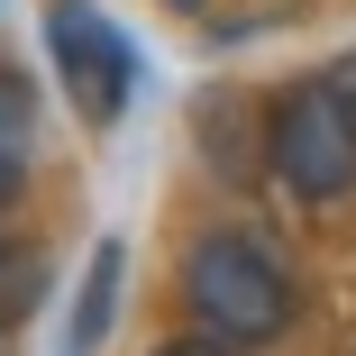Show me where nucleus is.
Segmentation results:
<instances>
[{"label":"nucleus","instance_id":"obj_2","mask_svg":"<svg viewBox=\"0 0 356 356\" xmlns=\"http://www.w3.org/2000/svg\"><path fill=\"white\" fill-rule=\"evenodd\" d=\"M265 174H283L293 201H347L356 192V110L347 92L320 83H283L265 110Z\"/></svg>","mask_w":356,"mask_h":356},{"label":"nucleus","instance_id":"obj_6","mask_svg":"<svg viewBox=\"0 0 356 356\" xmlns=\"http://www.w3.org/2000/svg\"><path fill=\"white\" fill-rule=\"evenodd\" d=\"M37 283H46V256L28 238H0V329L37 311Z\"/></svg>","mask_w":356,"mask_h":356},{"label":"nucleus","instance_id":"obj_5","mask_svg":"<svg viewBox=\"0 0 356 356\" xmlns=\"http://www.w3.org/2000/svg\"><path fill=\"white\" fill-rule=\"evenodd\" d=\"M110 302H119V238L92 247V274H83V302H74V329H64V356H92L110 338Z\"/></svg>","mask_w":356,"mask_h":356},{"label":"nucleus","instance_id":"obj_1","mask_svg":"<svg viewBox=\"0 0 356 356\" xmlns=\"http://www.w3.org/2000/svg\"><path fill=\"white\" fill-rule=\"evenodd\" d=\"M183 311L220 347H274L293 329V274L256 229H210L183 256Z\"/></svg>","mask_w":356,"mask_h":356},{"label":"nucleus","instance_id":"obj_4","mask_svg":"<svg viewBox=\"0 0 356 356\" xmlns=\"http://www.w3.org/2000/svg\"><path fill=\"white\" fill-rule=\"evenodd\" d=\"M28 156H37V92H28V74L0 64V201L28 192Z\"/></svg>","mask_w":356,"mask_h":356},{"label":"nucleus","instance_id":"obj_3","mask_svg":"<svg viewBox=\"0 0 356 356\" xmlns=\"http://www.w3.org/2000/svg\"><path fill=\"white\" fill-rule=\"evenodd\" d=\"M46 55L64 74V101H74L92 128H119L137 101V46L92 10V0H55L46 10Z\"/></svg>","mask_w":356,"mask_h":356},{"label":"nucleus","instance_id":"obj_7","mask_svg":"<svg viewBox=\"0 0 356 356\" xmlns=\"http://www.w3.org/2000/svg\"><path fill=\"white\" fill-rule=\"evenodd\" d=\"M156 356H247V347H220V338H183V347H156Z\"/></svg>","mask_w":356,"mask_h":356},{"label":"nucleus","instance_id":"obj_8","mask_svg":"<svg viewBox=\"0 0 356 356\" xmlns=\"http://www.w3.org/2000/svg\"><path fill=\"white\" fill-rule=\"evenodd\" d=\"M329 83H338V92H347V110H356V55H338V64H329Z\"/></svg>","mask_w":356,"mask_h":356},{"label":"nucleus","instance_id":"obj_9","mask_svg":"<svg viewBox=\"0 0 356 356\" xmlns=\"http://www.w3.org/2000/svg\"><path fill=\"white\" fill-rule=\"evenodd\" d=\"M174 10H201V0H174Z\"/></svg>","mask_w":356,"mask_h":356}]
</instances>
